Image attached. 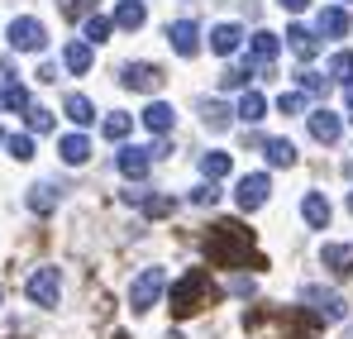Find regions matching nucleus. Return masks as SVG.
I'll return each instance as SVG.
<instances>
[{
  "mask_svg": "<svg viewBox=\"0 0 353 339\" xmlns=\"http://www.w3.org/2000/svg\"><path fill=\"white\" fill-rule=\"evenodd\" d=\"M205 258L220 268H268L263 253L253 249V229L239 220H215L205 234Z\"/></svg>",
  "mask_w": 353,
  "mask_h": 339,
  "instance_id": "f257e3e1",
  "label": "nucleus"
},
{
  "mask_svg": "<svg viewBox=\"0 0 353 339\" xmlns=\"http://www.w3.org/2000/svg\"><path fill=\"white\" fill-rule=\"evenodd\" d=\"M215 296H220V291H215V282H210V273H205V268H191V273L172 287V316H176V320H186V316L205 311Z\"/></svg>",
  "mask_w": 353,
  "mask_h": 339,
  "instance_id": "f03ea898",
  "label": "nucleus"
},
{
  "mask_svg": "<svg viewBox=\"0 0 353 339\" xmlns=\"http://www.w3.org/2000/svg\"><path fill=\"white\" fill-rule=\"evenodd\" d=\"M5 39H10V48H14V53H43V48H48V29H43L34 14H19V19L10 24V34H5Z\"/></svg>",
  "mask_w": 353,
  "mask_h": 339,
  "instance_id": "7ed1b4c3",
  "label": "nucleus"
},
{
  "mask_svg": "<svg viewBox=\"0 0 353 339\" xmlns=\"http://www.w3.org/2000/svg\"><path fill=\"white\" fill-rule=\"evenodd\" d=\"M163 287H168V273L163 268H143L134 287H129V306L143 316V311H153V301H163Z\"/></svg>",
  "mask_w": 353,
  "mask_h": 339,
  "instance_id": "20e7f679",
  "label": "nucleus"
},
{
  "mask_svg": "<svg viewBox=\"0 0 353 339\" xmlns=\"http://www.w3.org/2000/svg\"><path fill=\"white\" fill-rule=\"evenodd\" d=\"M119 81H124L129 91H163L168 72H163L158 62H129V67L119 72Z\"/></svg>",
  "mask_w": 353,
  "mask_h": 339,
  "instance_id": "39448f33",
  "label": "nucleus"
},
{
  "mask_svg": "<svg viewBox=\"0 0 353 339\" xmlns=\"http://www.w3.org/2000/svg\"><path fill=\"white\" fill-rule=\"evenodd\" d=\"M268 196H272V182H268V172H248V177H243V182L234 186L239 211H258Z\"/></svg>",
  "mask_w": 353,
  "mask_h": 339,
  "instance_id": "423d86ee",
  "label": "nucleus"
},
{
  "mask_svg": "<svg viewBox=\"0 0 353 339\" xmlns=\"http://www.w3.org/2000/svg\"><path fill=\"white\" fill-rule=\"evenodd\" d=\"M29 301H39V306H58V301H62L58 268H39V273H29Z\"/></svg>",
  "mask_w": 353,
  "mask_h": 339,
  "instance_id": "0eeeda50",
  "label": "nucleus"
},
{
  "mask_svg": "<svg viewBox=\"0 0 353 339\" xmlns=\"http://www.w3.org/2000/svg\"><path fill=\"white\" fill-rule=\"evenodd\" d=\"M115 168H119V177H129V182H139L143 172L153 168V148H139V144H124V148H119V158H115Z\"/></svg>",
  "mask_w": 353,
  "mask_h": 339,
  "instance_id": "6e6552de",
  "label": "nucleus"
},
{
  "mask_svg": "<svg viewBox=\"0 0 353 339\" xmlns=\"http://www.w3.org/2000/svg\"><path fill=\"white\" fill-rule=\"evenodd\" d=\"M315 34H325V39H344V34H353V19L344 5H325L320 14H315Z\"/></svg>",
  "mask_w": 353,
  "mask_h": 339,
  "instance_id": "1a4fd4ad",
  "label": "nucleus"
},
{
  "mask_svg": "<svg viewBox=\"0 0 353 339\" xmlns=\"http://www.w3.org/2000/svg\"><path fill=\"white\" fill-rule=\"evenodd\" d=\"M168 43H172L181 57H196L201 53V24H196V19H176L172 29H168Z\"/></svg>",
  "mask_w": 353,
  "mask_h": 339,
  "instance_id": "9d476101",
  "label": "nucleus"
},
{
  "mask_svg": "<svg viewBox=\"0 0 353 339\" xmlns=\"http://www.w3.org/2000/svg\"><path fill=\"white\" fill-rule=\"evenodd\" d=\"M301 301H310L325 320H344V316H349V306H344L334 291H325V287H305V291H301Z\"/></svg>",
  "mask_w": 353,
  "mask_h": 339,
  "instance_id": "9b49d317",
  "label": "nucleus"
},
{
  "mask_svg": "<svg viewBox=\"0 0 353 339\" xmlns=\"http://www.w3.org/2000/svg\"><path fill=\"white\" fill-rule=\"evenodd\" d=\"M248 53H253V62H258L263 72H268V67L277 62V53H282V39H277V34H268V29H258V34L248 39ZM263 72H258V77H263Z\"/></svg>",
  "mask_w": 353,
  "mask_h": 339,
  "instance_id": "f8f14e48",
  "label": "nucleus"
},
{
  "mask_svg": "<svg viewBox=\"0 0 353 339\" xmlns=\"http://www.w3.org/2000/svg\"><path fill=\"white\" fill-rule=\"evenodd\" d=\"M339 134H344V119H339V110H320L310 115V139H320V144H339Z\"/></svg>",
  "mask_w": 353,
  "mask_h": 339,
  "instance_id": "ddd939ff",
  "label": "nucleus"
},
{
  "mask_svg": "<svg viewBox=\"0 0 353 339\" xmlns=\"http://www.w3.org/2000/svg\"><path fill=\"white\" fill-rule=\"evenodd\" d=\"M287 48H292L301 62H310V57L320 53V34L305 29V24H292V29H287Z\"/></svg>",
  "mask_w": 353,
  "mask_h": 339,
  "instance_id": "4468645a",
  "label": "nucleus"
},
{
  "mask_svg": "<svg viewBox=\"0 0 353 339\" xmlns=\"http://www.w3.org/2000/svg\"><path fill=\"white\" fill-rule=\"evenodd\" d=\"M243 48V29L239 24H215L210 29V53H220V57H230Z\"/></svg>",
  "mask_w": 353,
  "mask_h": 339,
  "instance_id": "2eb2a0df",
  "label": "nucleus"
},
{
  "mask_svg": "<svg viewBox=\"0 0 353 339\" xmlns=\"http://www.w3.org/2000/svg\"><path fill=\"white\" fill-rule=\"evenodd\" d=\"M58 153H62V163L81 168V163L91 158V139H86V134H62V139H58Z\"/></svg>",
  "mask_w": 353,
  "mask_h": 339,
  "instance_id": "dca6fc26",
  "label": "nucleus"
},
{
  "mask_svg": "<svg viewBox=\"0 0 353 339\" xmlns=\"http://www.w3.org/2000/svg\"><path fill=\"white\" fill-rule=\"evenodd\" d=\"M325 268L334 273V278H349L353 273V244H325Z\"/></svg>",
  "mask_w": 353,
  "mask_h": 339,
  "instance_id": "f3484780",
  "label": "nucleus"
},
{
  "mask_svg": "<svg viewBox=\"0 0 353 339\" xmlns=\"http://www.w3.org/2000/svg\"><path fill=\"white\" fill-rule=\"evenodd\" d=\"M91 62H96V53H91L86 39H72V43L62 48V67H67V72H91Z\"/></svg>",
  "mask_w": 353,
  "mask_h": 339,
  "instance_id": "a211bd4d",
  "label": "nucleus"
},
{
  "mask_svg": "<svg viewBox=\"0 0 353 339\" xmlns=\"http://www.w3.org/2000/svg\"><path fill=\"white\" fill-rule=\"evenodd\" d=\"M234 115L243 119V124H258V119L268 115V96H263V91H243L239 106H234Z\"/></svg>",
  "mask_w": 353,
  "mask_h": 339,
  "instance_id": "6ab92c4d",
  "label": "nucleus"
},
{
  "mask_svg": "<svg viewBox=\"0 0 353 339\" xmlns=\"http://www.w3.org/2000/svg\"><path fill=\"white\" fill-rule=\"evenodd\" d=\"M301 215H305V225H310V229H325V225H330V201H325L320 191H310V196L301 201Z\"/></svg>",
  "mask_w": 353,
  "mask_h": 339,
  "instance_id": "aec40b11",
  "label": "nucleus"
},
{
  "mask_svg": "<svg viewBox=\"0 0 353 339\" xmlns=\"http://www.w3.org/2000/svg\"><path fill=\"white\" fill-rule=\"evenodd\" d=\"M143 19H148L143 0H119L115 5V29H143Z\"/></svg>",
  "mask_w": 353,
  "mask_h": 339,
  "instance_id": "412c9836",
  "label": "nucleus"
},
{
  "mask_svg": "<svg viewBox=\"0 0 353 339\" xmlns=\"http://www.w3.org/2000/svg\"><path fill=\"white\" fill-rule=\"evenodd\" d=\"M263 158H268L272 168H292L296 163V144L292 139H268V144H263Z\"/></svg>",
  "mask_w": 353,
  "mask_h": 339,
  "instance_id": "4be33fe9",
  "label": "nucleus"
},
{
  "mask_svg": "<svg viewBox=\"0 0 353 339\" xmlns=\"http://www.w3.org/2000/svg\"><path fill=\"white\" fill-rule=\"evenodd\" d=\"M172 106H168V101H153V106H148V110H143V124H148V134H168V129H172Z\"/></svg>",
  "mask_w": 353,
  "mask_h": 339,
  "instance_id": "5701e85b",
  "label": "nucleus"
},
{
  "mask_svg": "<svg viewBox=\"0 0 353 339\" xmlns=\"http://www.w3.org/2000/svg\"><path fill=\"white\" fill-rule=\"evenodd\" d=\"M253 72H263V67H258V62H239V67H225V72H220V86H225V91H243Z\"/></svg>",
  "mask_w": 353,
  "mask_h": 339,
  "instance_id": "b1692460",
  "label": "nucleus"
},
{
  "mask_svg": "<svg viewBox=\"0 0 353 339\" xmlns=\"http://www.w3.org/2000/svg\"><path fill=\"white\" fill-rule=\"evenodd\" d=\"M62 110H67V119H72V124H81V129H86V124L96 119V106H91L86 96H77V91H72V96L62 101Z\"/></svg>",
  "mask_w": 353,
  "mask_h": 339,
  "instance_id": "393cba45",
  "label": "nucleus"
},
{
  "mask_svg": "<svg viewBox=\"0 0 353 339\" xmlns=\"http://www.w3.org/2000/svg\"><path fill=\"white\" fill-rule=\"evenodd\" d=\"M53 206H58V186H53V182H39V186L29 191V211H34V215H48Z\"/></svg>",
  "mask_w": 353,
  "mask_h": 339,
  "instance_id": "a878e982",
  "label": "nucleus"
},
{
  "mask_svg": "<svg viewBox=\"0 0 353 339\" xmlns=\"http://www.w3.org/2000/svg\"><path fill=\"white\" fill-rule=\"evenodd\" d=\"M81 34H86V43L96 48V43H105V39L115 34V19H105V14H91V19L81 24Z\"/></svg>",
  "mask_w": 353,
  "mask_h": 339,
  "instance_id": "bb28decb",
  "label": "nucleus"
},
{
  "mask_svg": "<svg viewBox=\"0 0 353 339\" xmlns=\"http://www.w3.org/2000/svg\"><path fill=\"white\" fill-rule=\"evenodd\" d=\"M230 106L225 101H201V119H205V129H230Z\"/></svg>",
  "mask_w": 353,
  "mask_h": 339,
  "instance_id": "cd10ccee",
  "label": "nucleus"
},
{
  "mask_svg": "<svg viewBox=\"0 0 353 339\" xmlns=\"http://www.w3.org/2000/svg\"><path fill=\"white\" fill-rule=\"evenodd\" d=\"M101 129H105V139H110V144H124V139H129V129H134V119H129L124 110H115V115H105V124H101Z\"/></svg>",
  "mask_w": 353,
  "mask_h": 339,
  "instance_id": "c85d7f7f",
  "label": "nucleus"
},
{
  "mask_svg": "<svg viewBox=\"0 0 353 339\" xmlns=\"http://www.w3.org/2000/svg\"><path fill=\"white\" fill-rule=\"evenodd\" d=\"M201 172H205V182H215V177H230V153H201Z\"/></svg>",
  "mask_w": 353,
  "mask_h": 339,
  "instance_id": "c756f323",
  "label": "nucleus"
},
{
  "mask_svg": "<svg viewBox=\"0 0 353 339\" xmlns=\"http://www.w3.org/2000/svg\"><path fill=\"white\" fill-rule=\"evenodd\" d=\"M330 81H344V86L353 81V53L349 48H339V53L330 57Z\"/></svg>",
  "mask_w": 353,
  "mask_h": 339,
  "instance_id": "7c9ffc66",
  "label": "nucleus"
},
{
  "mask_svg": "<svg viewBox=\"0 0 353 339\" xmlns=\"http://www.w3.org/2000/svg\"><path fill=\"white\" fill-rule=\"evenodd\" d=\"M296 86H301L305 96H325V91H330V77H320V72H305V67H301V72H296Z\"/></svg>",
  "mask_w": 353,
  "mask_h": 339,
  "instance_id": "2f4dec72",
  "label": "nucleus"
},
{
  "mask_svg": "<svg viewBox=\"0 0 353 339\" xmlns=\"http://www.w3.org/2000/svg\"><path fill=\"white\" fill-rule=\"evenodd\" d=\"M0 110H29V91H24L19 81H10V86L0 91Z\"/></svg>",
  "mask_w": 353,
  "mask_h": 339,
  "instance_id": "473e14b6",
  "label": "nucleus"
},
{
  "mask_svg": "<svg viewBox=\"0 0 353 339\" xmlns=\"http://www.w3.org/2000/svg\"><path fill=\"white\" fill-rule=\"evenodd\" d=\"M5 148H10V158L29 163V158H34V134H10V139H5Z\"/></svg>",
  "mask_w": 353,
  "mask_h": 339,
  "instance_id": "72a5a7b5",
  "label": "nucleus"
},
{
  "mask_svg": "<svg viewBox=\"0 0 353 339\" xmlns=\"http://www.w3.org/2000/svg\"><path fill=\"white\" fill-rule=\"evenodd\" d=\"M24 119H29V129H34V134H53V110L29 106V110H24Z\"/></svg>",
  "mask_w": 353,
  "mask_h": 339,
  "instance_id": "f704fd0d",
  "label": "nucleus"
},
{
  "mask_svg": "<svg viewBox=\"0 0 353 339\" xmlns=\"http://www.w3.org/2000/svg\"><path fill=\"white\" fill-rule=\"evenodd\" d=\"M58 5H62L67 19H91V5H96V0H58Z\"/></svg>",
  "mask_w": 353,
  "mask_h": 339,
  "instance_id": "c9c22d12",
  "label": "nucleus"
},
{
  "mask_svg": "<svg viewBox=\"0 0 353 339\" xmlns=\"http://www.w3.org/2000/svg\"><path fill=\"white\" fill-rule=\"evenodd\" d=\"M301 106H305V91H287V96L277 101V110H282V115H301Z\"/></svg>",
  "mask_w": 353,
  "mask_h": 339,
  "instance_id": "e433bc0d",
  "label": "nucleus"
},
{
  "mask_svg": "<svg viewBox=\"0 0 353 339\" xmlns=\"http://www.w3.org/2000/svg\"><path fill=\"white\" fill-rule=\"evenodd\" d=\"M191 201H196V206H215V201H220V186H210V182H205V186H196V191H191Z\"/></svg>",
  "mask_w": 353,
  "mask_h": 339,
  "instance_id": "4c0bfd02",
  "label": "nucleus"
},
{
  "mask_svg": "<svg viewBox=\"0 0 353 339\" xmlns=\"http://www.w3.org/2000/svg\"><path fill=\"white\" fill-rule=\"evenodd\" d=\"M143 211L163 220V215H172V201H168V196H148V201H143Z\"/></svg>",
  "mask_w": 353,
  "mask_h": 339,
  "instance_id": "58836bf2",
  "label": "nucleus"
},
{
  "mask_svg": "<svg viewBox=\"0 0 353 339\" xmlns=\"http://www.w3.org/2000/svg\"><path fill=\"white\" fill-rule=\"evenodd\" d=\"M277 5H282V10H292V14H301V10H305L310 0H277Z\"/></svg>",
  "mask_w": 353,
  "mask_h": 339,
  "instance_id": "ea45409f",
  "label": "nucleus"
},
{
  "mask_svg": "<svg viewBox=\"0 0 353 339\" xmlns=\"http://www.w3.org/2000/svg\"><path fill=\"white\" fill-rule=\"evenodd\" d=\"M344 91H349V115H353V81H349V86H344Z\"/></svg>",
  "mask_w": 353,
  "mask_h": 339,
  "instance_id": "a19ab883",
  "label": "nucleus"
},
{
  "mask_svg": "<svg viewBox=\"0 0 353 339\" xmlns=\"http://www.w3.org/2000/svg\"><path fill=\"white\" fill-rule=\"evenodd\" d=\"M110 339H129V335H124V330H115V335H110Z\"/></svg>",
  "mask_w": 353,
  "mask_h": 339,
  "instance_id": "79ce46f5",
  "label": "nucleus"
},
{
  "mask_svg": "<svg viewBox=\"0 0 353 339\" xmlns=\"http://www.w3.org/2000/svg\"><path fill=\"white\" fill-rule=\"evenodd\" d=\"M0 301H5V287H0Z\"/></svg>",
  "mask_w": 353,
  "mask_h": 339,
  "instance_id": "37998d69",
  "label": "nucleus"
},
{
  "mask_svg": "<svg viewBox=\"0 0 353 339\" xmlns=\"http://www.w3.org/2000/svg\"><path fill=\"white\" fill-rule=\"evenodd\" d=\"M349 211H353V196H349Z\"/></svg>",
  "mask_w": 353,
  "mask_h": 339,
  "instance_id": "c03bdc74",
  "label": "nucleus"
},
{
  "mask_svg": "<svg viewBox=\"0 0 353 339\" xmlns=\"http://www.w3.org/2000/svg\"><path fill=\"white\" fill-rule=\"evenodd\" d=\"M344 5H353V0H344Z\"/></svg>",
  "mask_w": 353,
  "mask_h": 339,
  "instance_id": "a18cd8bd",
  "label": "nucleus"
}]
</instances>
